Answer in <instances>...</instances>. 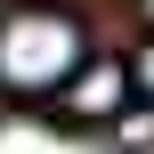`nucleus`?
Instances as JSON below:
<instances>
[{
	"mask_svg": "<svg viewBox=\"0 0 154 154\" xmlns=\"http://www.w3.org/2000/svg\"><path fill=\"white\" fill-rule=\"evenodd\" d=\"M89 24L57 0H16L0 8V97L24 106H57V89L89 65Z\"/></svg>",
	"mask_w": 154,
	"mask_h": 154,
	"instance_id": "nucleus-1",
	"label": "nucleus"
},
{
	"mask_svg": "<svg viewBox=\"0 0 154 154\" xmlns=\"http://www.w3.org/2000/svg\"><path fill=\"white\" fill-rule=\"evenodd\" d=\"M138 106V81H130V57H114V49H97L65 89H57V122H73V130H114L122 114Z\"/></svg>",
	"mask_w": 154,
	"mask_h": 154,
	"instance_id": "nucleus-2",
	"label": "nucleus"
},
{
	"mask_svg": "<svg viewBox=\"0 0 154 154\" xmlns=\"http://www.w3.org/2000/svg\"><path fill=\"white\" fill-rule=\"evenodd\" d=\"M106 138H114L122 154H138V146H154V106H130V114H122V122L106 130Z\"/></svg>",
	"mask_w": 154,
	"mask_h": 154,
	"instance_id": "nucleus-3",
	"label": "nucleus"
},
{
	"mask_svg": "<svg viewBox=\"0 0 154 154\" xmlns=\"http://www.w3.org/2000/svg\"><path fill=\"white\" fill-rule=\"evenodd\" d=\"M130 81H138V97H146V106H154V32H146V41H138V57H130Z\"/></svg>",
	"mask_w": 154,
	"mask_h": 154,
	"instance_id": "nucleus-4",
	"label": "nucleus"
},
{
	"mask_svg": "<svg viewBox=\"0 0 154 154\" xmlns=\"http://www.w3.org/2000/svg\"><path fill=\"white\" fill-rule=\"evenodd\" d=\"M138 8H146V16H154V0H138Z\"/></svg>",
	"mask_w": 154,
	"mask_h": 154,
	"instance_id": "nucleus-5",
	"label": "nucleus"
}]
</instances>
